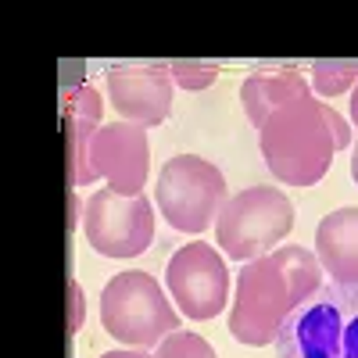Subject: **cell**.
Listing matches in <instances>:
<instances>
[{"label":"cell","mask_w":358,"mask_h":358,"mask_svg":"<svg viewBox=\"0 0 358 358\" xmlns=\"http://www.w3.org/2000/svg\"><path fill=\"white\" fill-rule=\"evenodd\" d=\"M326 126H330V133H334V147H337V151L351 143V129H348V122H344V118H341L330 104H326Z\"/></svg>","instance_id":"d6986e66"},{"label":"cell","mask_w":358,"mask_h":358,"mask_svg":"<svg viewBox=\"0 0 358 358\" xmlns=\"http://www.w3.org/2000/svg\"><path fill=\"white\" fill-rule=\"evenodd\" d=\"M358 83V62H315L312 65V86L319 97H337Z\"/></svg>","instance_id":"5bb4252c"},{"label":"cell","mask_w":358,"mask_h":358,"mask_svg":"<svg viewBox=\"0 0 358 358\" xmlns=\"http://www.w3.org/2000/svg\"><path fill=\"white\" fill-rule=\"evenodd\" d=\"M226 201V176L197 155H176L158 172V208L179 233H204Z\"/></svg>","instance_id":"8992f818"},{"label":"cell","mask_w":358,"mask_h":358,"mask_svg":"<svg viewBox=\"0 0 358 358\" xmlns=\"http://www.w3.org/2000/svg\"><path fill=\"white\" fill-rule=\"evenodd\" d=\"M315 258L341 287H358V208H337L315 229Z\"/></svg>","instance_id":"8fae6325"},{"label":"cell","mask_w":358,"mask_h":358,"mask_svg":"<svg viewBox=\"0 0 358 358\" xmlns=\"http://www.w3.org/2000/svg\"><path fill=\"white\" fill-rule=\"evenodd\" d=\"M108 101L140 129L162 126L172 111L169 65H115L108 72Z\"/></svg>","instance_id":"30bf717a"},{"label":"cell","mask_w":358,"mask_h":358,"mask_svg":"<svg viewBox=\"0 0 358 358\" xmlns=\"http://www.w3.org/2000/svg\"><path fill=\"white\" fill-rule=\"evenodd\" d=\"M158 358H219L215 348L194 330H176L158 344Z\"/></svg>","instance_id":"9a60e30c"},{"label":"cell","mask_w":358,"mask_h":358,"mask_svg":"<svg viewBox=\"0 0 358 358\" xmlns=\"http://www.w3.org/2000/svg\"><path fill=\"white\" fill-rule=\"evenodd\" d=\"M169 76L183 90H208L219 79V65L215 62H169Z\"/></svg>","instance_id":"2e32d148"},{"label":"cell","mask_w":358,"mask_h":358,"mask_svg":"<svg viewBox=\"0 0 358 358\" xmlns=\"http://www.w3.org/2000/svg\"><path fill=\"white\" fill-rule=\"evenodd\" d=\"M262 158L280 183L315 187L334 165V133L326 126V104L312 94L276 108L258 129Z\"/></svg>","instance_id":"7a4b0ae2"},{"label":"cell","mask_w":358,"mask_h":358,"mask_svg":"<svg viewBox=\"0 0 358 358\" xmlns=\"http://www.w3.org/2000/svg\"><path fill=\"white\" fill-rule=\"evenodd\" d=\"M101 126L97 122H86V118H72L65 115V136H69V176H72V187H90L97 183L94 165H90V140H94Z\"/></svg>","instance_id":"4fadbf2b"},{"label":"cell","mask_w":358,"mask_h":358,"mask_svg":"<svg viewBox=\"0 0 358 358\" xmlns=\"http://www.w3.org/2000/svg\"><path fill=\"white\" fill-rule=\"evenodd\" d=\"M322 287V265L312 251L283 244L255 262H244L236 276L229 334L248 348L273 344L283 322Z\"/></svg>","instance_id":"6da1fadb"},{"label":"cell","mask_w":358,"mask_h":358,"mask_svg":"<svg viewBox=\"0 0 358 358\" xmlns=\"http://www.w3.org/2000/svg\"><path fill=\"white\" fill-rule=\"evenodd\" d=\"M101 358H158V355L143 351V348H118V351H104Z\"/></svg>","instance_id":"ffe728a7"},{"label":"cell","mask_w":358,"mask_h":358,"mask_svg":"<svg viewBox=\"0 0 358 358\" xmlns=\"http://www.w3.org/2000/svg\"><path fill=\"white\" fill-rule=\"evenodd\" d=\"M351 122H355V129H358V83H355V90H351Z\"/></svg>","instance_id":"44dd1931"},{"label":"cell","mask_w":358,"mask_h":358,"mask_svg":"<svg viewBox=\"0 0 358 358\" xmlns=\"http://www.w3.org/2000/svg\"><path fill=\"white\" fill-rule=\"evenodd\" d=\"M308 94V83L301 79V72H294L290 65L283 69H273V72H265L258 69L251 79H244L241 86V101H244V111L251 118V126H265V118L273 115L276 108L297 101V97H305Z\"/></svg>","instance_id":"7c38bea8"},{"label":"cell","mask_w":358,"mask_h":358,"mask_svg":"<svg viewBox=\"0 0 358 358\" xmlns=\"http://www.w3.org/2000/svg\"><path fill=\"white\" fill-rule=\"evenodd\" d=\"M351 179H355V187H358V143L351 147Z\"/></svg>","instance_id":"7402d4cb"},{"label":"cell","mask_w":358,"mask_h":358,"mask_svg":"<svg viewBox=\"0 0 358 358\" xmlns=\"http://www.w3.org/2000/svg\"><path fill=\"white\" fill-rule=\"evenodd\" d=\"M101 322L126 348H158L179 330V312L151 273H115L101 290Z\"/></svg>","instance_id":"277c9868"},{"label":"cell","mask_w":358,"mask_h":358,"mask_svg":"<svg viewBox=\"0 0 358 358\" xmlns=\"http://www.w3.org/2000/svg\"><path fill=\"white\" fill-rule=\"evenodd\" d=\"M90 165L94 176L115 194L136 197L147 183L151 172V143H147V129L133 126V122H111L101 126L90 140Z\"/></svg>","instance_id":"9c48e42d"},{"label":"cell","mask_w":358,"mask_h":358,"mask_svg":"<svg viewBox=\"0 0 358 358\" xmlns=\"http://www.w3.org/2000/svg\"><path fill=\"white\" fill-rule=\"evenodd\" d=\"M280 358H358V287L322 283L276 337Z\"/></svg>","instance_id":"3957f363"},{"label":"cell","mask_w":358,"mask_h":358,"mask_svg":"<svg viewBox=\"0 0 358 358\" xmlns=\"http://www.w3.org/2000/svg\"><path fill=\"white\" fill-rule=\"evenodd\" d=\"M83 315H86L83 287L72 280V283H69V326H72V334H76V330H83Z\"/></svg>","instance_id":"ac0fdd59"},{"label":"cell","mask_w":358,"mask_h":358,"mask_svg":"<svg viewBox=\"0 0 358 358\" xmlns=\"http://www.w3.org/2000/svg\"><path fill=\"white\" fill-rule=\"evenodd\" d=\"M165 283L172 301L187 319H215L229 301V273L212 244H187L165 265Z\"/></svg>","instance_id":"ba28073f"},{"label":"cell","mask_w":358,"mask_h":358,"mask_svg":"<svg viewBox=\"0 0 358 358\" xmlns=\"http://www.w3.org/2000/svg\"><path fill=\"white\" fill-rule=\"evenodd\" d=\"M65 115L86 118V122H97V126H101V115H104L101 90H94V86H76L72 94H69V101H65Z\"/></svg>","instance_id":"e0dca14e"},{"label":"cell","mask_w":358,"mask_h":358,"mask_svg":"<svg viewBox=\"0 0 358 358\" xmlns=\"http://www.w3.org/2000/svg\"><path fill=\"white\" fill-rule=\"evenodd\" d=\"M294 226V204L276 187H248L226 201L222 215L215 219L219 248L236 262H255L276 251Z\"/></svg>","instance_id":"5b68a950"},{"label":"cell","mask_w":358,"mask_h":358,"mask_svg":"<svg viewBox=\"0 0 358 358\" xmlns=\"http://www.w3.org/2000/svg\"><path fill=\"white\" fill-rule=\"evenodd\" d=\"M83 229L90 248L104 258H136L155 241V208L143 194L126 197L104 187L86 201Z\"/></svg>","instance_id":"52a82bcc"}]
</instances>
